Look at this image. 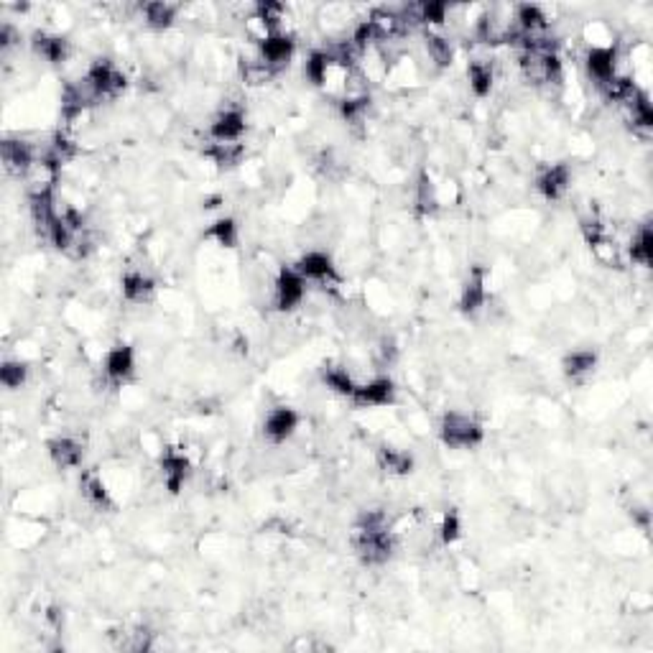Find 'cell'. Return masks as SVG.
Listing matches in <instances>:
<instances>
[{"label":"cell","instance_id":"9a60e30c","mask_svg":"<svg viewBox=\"0 0 653 653\" xmlns=\"http://www.w3.org/2000/svg\"><path fill=\"white\" fill-rule=\"evenodd\" d=\"M0 151H3V166H5V172L8 174H18V177H23L36 161H38V156H41L31 143L21 141V138H5L3 146H0Z\"/></svg>","mask_w":653,"mask_h":653},{"label":"cell","instance_id":"5bb4252c","mask_svg":"<svg viewBox=\"0 0 653 653\" xmlns=\"http://www.w3.org/2000/svg\"><path fill=\"white\" fill-rule=\"evenodd\" d=\"M294 52H297L294 36L283 34V31H276V34H271L258 44V59L264 64H268L273 71L283 70L294 59Z\"/></svg>","mask_w":653,"mask_h":653},{"label":"cell","instance_id":"4316f807","mask_svg":"<svg viewBox=\"0 0 653 653\" xmlns=\"http://www.w3.org/2000/svg\"><path fill=\"white\" fill-rule=\"evenodd\" d=\"M595 368H598V353H595V350H572V353H566L565 360H562V371H565L566 378H572V381L590 375Z\"/></svg>","mask_w":653,"mask_h":653},{"label":"cell","instance_id":"7402d4cb","mask_svg":"<svg viewBox=\"0 0 653 653\" xmlns=\"http://www.w3.org/2000/svg\"><path fill=\"white\" fill-rule=\"evenodd\" d=\"M414 205H416V213L419 214H434L441 207L440 197V184H434V179L429 177L426 172L419 174L416 181V195H414Z\"/></svg>","mask_w":653,"mask_h":653},{"label":"cell","instance_id":"1f68e13d","mask_svg":"<svg viewBox=\"0 0 653 653\" xmlns=\"http://www.w3.org/2000/svg\"><path fill=\"white\" fill-rule=\"evenodd\" d=\"M273 74L276 71L271 70L268 64H264L258 56L243 62V80H246V85H265L268 80H273Z\"/></svg>","mask_w":653,"mask_h":653},{"label":"cell","instance_id":"30bf717a","mask_svg":"<svg viewBox=\"0 0 653 653\" xmlns=\"http://www.w3.org/2000/svg\"><path fill=\"white\" fill-rule=\"evenodd\" d=\"M299 424L301 416L297 408L291 406L271 408L264 419V437L271 441V444H283V441H289L294 434H297Z\"/></svg>","mask_w":653,"mask_h":653},{"label":"cell","instance_id":"8992f818","mask_svg":"<svg viewBox=\"0 0 653 653\" xmlns=\"http://www.w3.org/2000/svg\"><path fill=\"white\" fill-rule=\"evenodd\" d=\"M355 406L360 408H383L390 406L396 401V383L389 375H378L371 378L368 383H357V389L350 396Z\"/></svg>","mask_w":653,"mask_h":653},{"label":"cell","instance_id":"ac0fdd59","mask_svg":"<svg viewBox=\"0 0 653 653\" xmlns=\"http://www.w3.org/2000/svg\"><path fill=\"white\" fill-rule=\"evenodd\" d=\"M31 49H34L36 56H41L49 64H64L67 56H70V41L64 36L36 31L31 36Z\"/></svg>","mask_w":653,"mask_h":653},{"label":"cell","instance_id":"e0dca14e","mask_svg":"<svg viewBox=\"0 0 653 653\" xmlns=\"http://www.w3.org/2000/svg\"><path fill=\"white\" fill-rule=\"evenodd\" d=\"M46 452H49V459L59 470H77L85 459V449L82 444L71 437H54L46 444Z\"/></svg>","mask_w":653,"mask_h":653},{"label":"cell","instance_id":"277c9868","mask_svg":"<svg viewBox=\"0 0 653 653\" xmlns=\"http://www.w3.org/2000/svg\"><path fill=\"white\" fill-rule=\"evenodd\" d=\"M306 279L301 276L294 265H283L273 283V306L279 312H294L306 297Z\"/></svg>","mask_w":653,"mask_h":653},{"label":"cell","instance_id":"8fae6325","mask_svg":"<svg viewBox=\"0 0 653 653\" xmlns=\"http://www.w3.org/2000/svg\"><path fill=\"white\" fill-rule=\"evenodd\" d=\"M294 268L299 271L306 281L314 283L339 281V276H337V265L327 250H306V253H301V258L294 264Z\"/></svg>","mask_w":653,"mask_h":653},{"label":"cell","instance_id":"4fadbf2b","mask_svg":"<svg viewBox=\"0 0 653 653\" xmlns=\"http://www.w3.org/2000/svg\"><path fill=\"white\" fill-rule=\"evenodd\" d=\"M572 184V166L559 161V163H547L539 174H536V192L544 197L547 202H557L566 195Z\"/></svg>","mask_w":653,"mask_h":653},{"label":"cell","instance_id":"f1b7e54d","mask_svg":"<svg viewBox=\"0 0 653 653\" xmlns=\"http://www.w3.org/2000/svg\"><path fill=\"white\" fill-rule=\"evenodd\" d=\"M424 46H426V56L440 67V70H447V67H452V62H455V49H452V44H449V38H444L440 34H429L424 36Z\"/></svg>","mask_w":653,"mask_h":653},{"label":"cell","instance_id":"3957f363","mask_svg":"<svg viewBox=\"0 0 653 653\" xmlns=\"http://www.w3.org/2000/svg\"><path fill=\"white\" fill-rule=\"evenodd\" d=\"M82 82L95 95V100L103 103V100H113V97H118L123 92L125 74L110 59H97V62H92L88 67Z\"/></svg>","mask_w":653,"mask_h":653},{"label":"cell","instance_id":"7c38bea8","mask_svg":"<svg viewBox=\"0 0 653 653\" xmlns=\"http://www.w3.org/2000/svg\"><path fill=\"white\" fill-rule=\"evenodd\" d=\"M159 467H161V477H163V485H166V490L172 495H177L179 490L184 488L187 477L192 473V462H189V457H187L181 449H177V447H166V449L161 452Z\"/></svg>","mask_w":653,"mask_h":653},{"label":"cell","instance_id":"4dcf8cb0","mask_svg":"<svg viewBox=\"0 0 653 653\" xmlns=\"http://www.w3.org/2000/svg\"><path fill=\"white\" fill-rule=\"evenodd\" d=\"M440 541L441 547H452V544H457V539L462 536V518H459V513L452 508V511H444L440 521Z\"/></svg>","mask_w":653,"mask_h":653},{"label":"cell","instance_id":"f546056e","mask_svg":"<svg viewBox=\"0 0 653 653\" xmlns=\"http://www.w3.org/2000/svg\"><path fill=\"white\" fill-rule=\"evenodd\" d=\"M29 381V365L23 360H5L0 365V383L8 390H18Z\"/></svg>","mask_w":653,"mask_h":653},{"label":"cell","instance_id":"5b68a950","mask_svg":"<svg viewBox=\"0 0 653 653\" xmlns=\"http://www.w3.org/2000/svg\"><path fill=\"white\" fill-rule=\"evenodd\" d=\"M618 46L615 44H595L584 54V70L590 74V80H595L598 85L610 82L613 77H618Z\"/></svg>","mask_w":653,"mask_h":653},{"label":"cell","instance_id":"2e32d148","mask_svg":"<svg viewBox=\"0 0 653 653\" xmlns=\"http://www.w3.org/2000/svg\"><path fill=\"white\" fill-rule=\"evenodd\" d=\"M335 71H347L337 64V59L332 56L330 49H314V52L306 56L304 62V77L314 85V88H327L332 82V74Z\"/></svg>","mask_w":653,"mask_h":653},{"label":"cell","instance_id":"ffe728a7","mask_svg":"<svg viewBox=\"0 0 653 653\" xmlns=\"http://www.w3.org/2000/svg\"><path fill=\"white\" fill-rule=\"evenodd\" d=\"M467 82L475 97H488L495 85V67L488 59H473L467 64Z\"/></svg>","mask_w":653,"mask_h":653},{"label":"cell","instance_id":"ba28073f","mask_svg":"<svg viewBox=\"0 0 653 653\" xmlns=\"http://www.w3.org/2000/svg\"><path fill=\"white\" fill-rule=\"evenodd\" d=\"M246 130V110L243 107H225L214 115L213 123H210V138H213V143H240Z\"/></svg>","mask_w":653,"mask_h":653},{"label":"cell","instance_id":"44dd1931","mask_svg":"<svg viewBox=\"0 0 653 653\" xmlns=\"http://www.w3.org/2000/svg\"><path fill=\"white\" fill-rule=\"evenodd\" d=\"M378 465L390 473V475H411L414 473V455L406 452V449H398V447H390V444H383L378 449Z\"/></svg>","mask_w":653,"mask_h":653},{"label":"cell","instance_id":"7a4b0ae2","mask_svg":"<svg viewBox=\"0 0 653 653\" xmlns=\"http://www.w3.org/2000/svg\"><path fill=\"white\" fill-rule=\"evenodd\" d=\"M353 548L363 565H386L393 557V548H396V533H393V529H363V526H355Z\"/></svg>","mask_w":653,"mask_h":653},{"label":"cell","instance_id":"6da1fadb","mask_svg":"<svg viewBox=\"0 0 653 653\" xmlns=\"http://www.w3.org/2000/svg\"><path fill=\"white\" fill-rule=\"evenodd\" d=\"M440 440L452 449H475L485 441V429L470 414L447 411L440 422Z\"/></svg>","mask_w":653,"mask_h":653},{"label":"cell","instance_id":"9c48e42d","mask_svg":"<svg viewBox=\"0 0 653 653\" xmlns=\"http://www.w3.org/2000/svg\"><path fill=\"white\" fill-rule=\"evenodd\" d=\"M103 373H105L107 381L115 383V386L128 383L133 378V373H136V350H133V345H128V342L113 345L105 353V360H103Z\"/></svg>","mask_w":653,"mask_h":653},{"label":"cell","instance_id":"d6986e66","mask_svg":"<svg viewBox=\"0 0 653 653\" xmlns=\"http://www.w3.org/2000/svg\"><path fill=\"white\" fill-rule=\"evenodd\" d=\"M156 294V281L143 271H128L123 276V299L128 304H146Z\"/></svg>","mask_w":653,"mask_h":653},{"label":"cell","instance_id":"52a82bcc","mask_svg":"<svg viewBox=\"0 0 653 653\" xmlns=\"http://www.w3.org/2000/svg\"><path fill=\"white\" fill-rule=\"evenodd\" d=\"M488 304V271L485 265H475L467 276V281L462 283L459 291V312L467 317H475L477 312H482Z\"/></svg>","mask_w":653,"mask_h":653},{"label":"cell","instance_id":"603a6c76","mask_svg":"<svg viewBox=\"0 0 653 653\" xmlns=\"http://www.w3.org/2000/svg\"><path fill=\"white\" fill-rule=\"evenodd\" d=\"M80 488H82V495H85V500L92 508H97V511H110L113 508V495L107 490L105 480L97 473H85Z\"/></svg>","mask_w":653,"mask_h":653},{"label":"cell","instance_id":"d6a6232c","mask_svg":"<svg viewBox=\"0 0 653 653\" xmlns=\"http://www.w3.org/2000/svg\"><path fill=\"white\" fill-rule=\"evenodd\" d=\"M375 353H378V360H381L383 365H389V363H393V360H396V355H398V347H396V342H393V339L383 337V339H381V345L375 347Z\"/></svg>","mask_w":653,"mask_h":653},{"label":"cell","instance_id":"484cf974","mask_svg":"<svg viewBox=\"0 0 653 653\" xmlns=\"http://www.w3.org/2000/svg\"><path fill=\"white\" fill-rule=\"evenodd\" d=\"M319 378H322V383L332 390V393L345 396V398H350L355 389H357V381L353 378V373L347 371V368H342V365H324Z\"/></svg>","mask_w":653,"mask_h":653},{"label":"cell","instance_id":"83f0119b","mask_svg":"<svg viewBox=\"0 0 653 653\" xmlns=\"http://www.w3.org/2000/svg\"><path fill=\"white\" fill-rule=\"evenodd\" d=\"M628 255H631V261L640 265V268H651V261H653L651 225H640V228L633 232L631 246H628Z\"/></svg>","mask_w":653,"mask_h":653},{"label":"cell","instance_id":"cb8c5ba5","mask_svg":"<svg viewBox=\"0 0 653 653\" xmlns=\"http://www.w3.org/2000/svg\"><path fill=\"white\" fill-rule=\"evenodd\" d=\"M205 238L213 240L214 246L232 250L240 243V228H238V220L235 217H217L210 228L205 230Z\"/></svg>","mask_w":653,"mask_h":653},{"label":"cell","instance_id":"d4e9b609","mask_svg":"<svg viewBox=\"0 0 653 653\" xmlns=\"http://www.w3.org/2000/svg\"><path fill=\"white\" fill-rule=\"evenodd\" d=\"M141 13L146 18V26L156 29V31H163L169 29L179 16V5L177 3H163V0H154V3H143Z\"/></svg>","mask_w":653,"mask_h":653}]
</instances>
